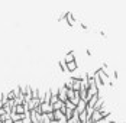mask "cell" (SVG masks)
I'll return each mask as SVG.
<instances>
[{"label": "cell", "instance_id": "obj_14", "mask_svg": "<svg viewBox=\"0 0 126 123\" xmlns=\"http://www.w3.org/2000/svg\"><path fill=\"white\" fill-rule=\"evenodd\" d=\"M73 114H74V110H73V109H67V111H65L67 119H71V117H73Z\"/></svg>", "mask_w": 126, "mask_h": 123}, {"label": "cell", "instance_id": "obj_1", "mask_svg": "<svg viewBox=\"0 0 126 123\" xmlns=\"http://www.w3.org/2000/svg\"><path fill=\"white\" fill-rule=\"evenodd\" d=\"M58 97H60V100L64 101V103L68 100V96H67V87L65 86H63V87L58 88Z\"/></svg>", "mask_w": 126, "mask_h": 123}, {"label": "cell", "instance_id": "obj_12", "mask_svg": "<svg viewBox=\"0 0 126 123\" xmlns=\"http://www.w3.org/2000/svg\"><path fill=\"white\" fill-rule=\"evenodd\" d=\"M87 119H90V117L87 116V111H86V110L81 111V113H80V122L86 123V122H87Z\"/></svg>", "mask_w": 126, "mask_h": 123}, {"label": "cell", "instance_id": "obj_11", "mask_svg": "<svg viewBox=\"0 0 126 123\" xmlns=\"http://www.w3.org/2000/svg\"><path fill=\"white\" fill-rule=\"evenodd\" d=\"M51 96H52V90H47V91H45V94H44V101L49 103V101H51Z\"/></svg>", "mask_w": 126, "mask_h": 123}, {"label": "cell", "instance_id": "obj_7", "mask_svg": "<svg viewBox=\"0 0 126 123\" xmlns=\"http://www.w3.org/2000/svg\"><path fill=\"white\" fill-rule=\"evenodd\" d=\"M91 119H93V122H99L100 119H103V114H101L100 110H94L93 111V114H91Z\"/></svg>", "mask_w": 126, "mask_h": 123}, {"label": "cell", "instance_id": "obj_20", "mask_svg": "<svg viewBox=\"0 0 126 123\" xmlns=\"http://www.w3.org/2000/svg\"><path fill=\"white\" fill-rule=\"evenodd\" d=\"M0 123H4V122H0Z\"/></svg>", "mask_w": 126, "mask_h": 123}, {"label": "cell", "instance_id": "obj_3", "mask_svg": "<svg viewBox=\"0 0 126 123\" xmlns=\"http://www.w3.org/2000/svg\"><path fill=\"white\" fill-rule=\"evenodd\" d=\"M41 110H42V113H51V111H54V107L51 103L44 101V103H41Z\"/></svg>", "mask_w": 126, "mask_h": 123}, {"label": "cell", "instance_id": "obj_4", "mask_svg": "<svg viewBox=\"0 0 126 123\" xmlns=\"http://www.w3.org/2000/svg\"><path fill=\"white\" fill-rule=\"evenodd\" d=\"M41 119H42V114L36 113L35 110H31V120H32V123H41Z\"/></svg>", "mask_w": 126, "mask_h": 123}, {"label": "cell", "instance_id": "obj_10", "mask_svg": "<svg viewBox=\"0 0 126 123\" xmlns=\"http://www.w3.org/2000/svg\"><path fill=\"white\" fill-rule=\"evenodd\" d=\"M58 67H60V70H61L63 73H68V68H67V62H65V61H60V62H58Z\"/></svg>", "mask_w": 126, "mask_h": 123}, {"label": "cell", "instance_id": "obj_6", "mask_svg": "<svg viewBox=\"0 0 126 123\" xmlns=\"http://www.w3.org/2000/svg\"><path fill=\"white\" fill-rule=\"evenodd\" d=\"M67 68H68V73H74L77 68H78V64H77V61L67 62Z\"/></svg>", "mask_w": 126, "mask_h": 123}, {"label": "cell", "instance_id": "obj_19", "mask_svg": "<svg viewBox=\"0 0 126 123\" xmlns=\"http://www.w3.org/2000/svg\"><path fill=\"white\" fill-rule=\"evenodd\" d=\"M51 123H60V122H58V120H52Z\"/></svg>", "mask_w": 126, "mask_h": 123}, {"label": "cell", "instance_id": "obj_5", "mask_svg": "<svg viewBox=\"0 0 126 123\" xmlns=\"http://www.w3.org/2000/svg\"><path fill=\"white\" fill-rule=\"evenodd\" d=\"M86 109H87V101H86V100H80L78 104H77V107H76V110L78 111V113H81V111H84Z\"/></svg>", "mask_w": 126, "mask_h": 123}, {"label": "cell", "instance_id": "obj_15", "mask_svg": "<svg viewBox=\"0 0 126 123\" xmlns=\"http://www.w3.org/2000/svg\"><path fill=\"white\" fill-rule=\"evenodd\" d=\"M80 26H81V29H84V31H87L88 29V26L86 23H80Z\"/></svg>", "mask_w": 126, "mask_h": 123}, {"label": "cell", "instance_id": "obj_17", "mask_svg": "<svg viewBox=\"0 0 126 123\" xmlns=\"http://www.w3.org/2000/svg\"><path fill=\"white\" fill-rule=\"evenodd\" d=\"M3 114H6V110L4 109H0V116H3Z\"/></svg>", "mask_w": 126, "mask_h": 123}, {"label": "cell", "instance_id": "obj_16", "mask_svg": "<svg viewBox=\"0 0 126 123\" xmlns=\"http://www.w3.org/2000/svg\"><path fill=\"white\" fill-rule=\"evenodd\" d=\"M4 123H13V119H12V116H10L9 119H6V120H4Z\"/></svg>", "mask_w": 126, "mask_h": 123}, {"label": "cell", "instance_id": "obj_13", "mask_svg": "<svg viewBox=\"0 0 126 123\" xmlns=\"http://www.w3.org/2000/svg\"><path fill=\"white\" fill-rule=\"evenodd\" d=\"M6 96H7V98H9V100H15V98H16V94H15V90H10L9 93H6Z\"/></svg>", "mask_w": 126, "mask_h": 123}, {"label": "cell", "instance_id": "obj_8", "mask_svg": "<svg viewBox=\"0 0 126 123\" xmlns=\"http://www.w3.org/2000/svg\"><path fill=\"white\" fill-rule=\"evenodd\" d=\"M64 61L65 62H71V61H76V54H74V51H70L67 55H65V58H64Z\"/></svg>", "mask_w": 126, "mask_h": 123}, {"label": "cell", "instance_id": "obj_21", "mask_svg": "<svg viewBox=\"0 0 126 123\" xmlns=\"http://www.w3.org/2000/svg\"><path fill=\"white\" fill-rule=\"evenodd\" d=\"M114 123H116V122H114Z\"/></svg>", "mask_w": 126, "mask_h": 123}, {"label": "cell", "instance_id": "obj_9", "mask_svg": "<svg viewBox=\"0 0 126 123\" xmlns=\"http://www.w3.org/2000/svg\"><path fill=\"white\" fill-rule=\"evenodd\" d=\"M104 107V100H103V97H99V100H97V103H96V106H94V110H101Z\"/></svg>", "mask_w": 126, "mask_h": 123}, {"label": "cell", "instance_id": "obj_2", "mask_svg": "<svg viewBox=\"0 0 126 123\" xmlns=\"http://www.w3.org/2000/svg\"><path fill=\"white\" fill-rule=\"evenodd\" d=\"M76 17H74V15L71 12H68L67 13V17H65V22H67V25L70 26V28H74V23H76Z\"/></svg>", "mask_w": 126, "mask_h": 123}, {"label": "cell", "instance_id": "obj_18", "mask_svg": "<svg viewBox=\"0 0 126 123\" xmlns=\"http://www.w3.org/2000/svg\"><path fill=\"white\" fill-rule=\"evenodd\" d=\"M13 123H23V119H20V120H15Z\"/></svg>", "mask_w": 126, "mask_h": 123}]
</instances>
